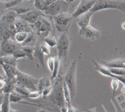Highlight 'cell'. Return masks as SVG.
Returning a JSON list of instances; mask_svg holds the SVG:
<instances>
[{"instance_id": "6da1fadb", "label": "cell", "mask_w": 125, "mask_h": 112, "mask_svg": "<svg viewBox=\"0 0 125 112\" xmlns=\"http://www.w3.org/2000/svg\"><path fill=\"white\" fill-rule=\"evenodd\" d=\"M63 81L64 76L62 74H58L53 81L52 91L51 94L45 98L48 99V101L51 104L59 109L67 104L63 94Z\"/></svg>"}, {"instance_id": "7a4b0ae2", "label": "cell", "mask_w": 125, "mask_h": 112, "mask_svg": "<svg viewBox=\"0 0 125 112\" xmlns=\"http://www.w3.org/2000/svg\"><path fill=\"white\" fill-rule=\"evenodd\" d=\"M71 37L68 32H63L57 39L56 48H57V56L59 58L61 62L63 63L64 67L66 65L67 56L70 45Z\"/></svg>"}, {"instance_id": "3957f363", "label": "cell", "mask_w": 125, "mask_h": 112, "mask_svg": "<svg viewBox=\"0 0 125 112\" xmlns=\"http://www.w3.org/2000/svg\"><path fill=\"white\" fill-rule=\"evenodd\" d=\"M109 9H115L125 13V2L123 0H95V2L90 10L93 13Z\"/></svg>"}, {"instance_id": "277c9868", "label": "cell", "mask_w": 125, "mask_h": 112, "mask_svg": "<svg viewBox=\"0 0 125 112\" xmlns=\"http://www.w3.org/2000/svg\"><path fill=\"white\" fill-rule=\"evenodd\" d=\"M76 69L77 59H75L70 63L66 73L64 76V81L70 90L71 101L74 99L76 94Z\"/></svg>"}, {"instance_id": "5b68a950", "label": "cell", "mask_w": 125, "mask_h": 112, "mask_svg": "<svg viewBox=\"0 0 125 112\" xmlns=\"http://www.w3.org/2000/svg\"><path fill=\"white\" fill-rule=\"evenodd\" d=\"M32 28L37 38L39 40H43L44 37L52 30V25L48 18H46V15H42L40 16L32 25Z\"/></svg>"}, {"instance_id": "8992f818", "label": "cell", "mask_w": 125, "mask_h": 112, "mask_svg": "<svg viewBox=\"0 0 125 112\" xmlns=\"http://www.w3.org/2000/svg\"><path fill=\"white\" fill-rule=\"evenodd\" d=\"M52 18L55 24L56 29L61 33L68 32L69 28L70 27V25L74 18L72 14L69 13L68 12L56 15Z\"/></svg>"}, {"instance_id": "52a82bcc", "label": "cell", "mask_w": 125, "mask_h": 112, "mask_svg": "<svg viewBox=\"0 0 125 112\" xmlns=\"http://www.w3.org/2000/svg\"><path fill=\"white\" fill-rule=\"evenodd\" d=\"M15 78L16 84L23 86L29 90L30 91L37 90L38 79L31 76V75L20 71L19 70H17Z\"/></svg>"}, {"instance_id": "ba28073f", "label": "cell", "mask_w": 125, "mask_h": 112, "mask_svg": "<svg viewBox=\"0 0 125 112\" xmlns=\"http://www.w3.org/2000/svg\"><path fill=\"white\" fill-rule=\"evenodd\" d=\"M69 5V4L62 0H57L47 6L42 11V12L47 16L53 17L56 15L67 12Z\"/></svg>"}, {"instance_id": "9c48e42d", "label": "cell", "mask_w": 125, "mask_h": 112, "mask_svg": "<svg viewBox=\"0 0 125 112\" xmlns=\"http://www.w3.org/2000/svg\"><path fill=\"white\" fill-rule=\"evenodd\" d=\"M78 34L81 37L87 40H96L99 39L101 35V32L98 29L91 26L90 25L83 28H80Z\"/></svg>"}, {"instance_id": "30bf717a", "label": "cell", "mask_w": 125, "mask_h": 112, "mask_svg": "<svg viewBox=\"0 0 125 112\" xmlns=\"http://www.w3.org/2000/svg\"><path fill=\"white\" fill-rule=\"evenodd\" d=\"M21 46V45L16 43L13 39H8L1 42L0 53L2 54V56L12 55V54Z\"/></svg>"}, {"instance_id": "8fae6325", "label": "cell", "mask_w": 125, "mask_h": 112, "mask_svg": "<svg viewBox=\"0 0 125 112\" xmlns=\"http://www.w3.org/2000/svg\"><path fill=\"white\" fill-rule=\"evenodd\" d=\"M95 2V0H81L80 3L73 12L72 15L73 18H78L82 14H84L90 11Z\"/></svg>"}, {"instance_id": "7c38bea8", "label": "cell", "mask_w": 125, "mask_h": 112, "mask_svg": "<svg viewBox=\"0 0 125 112\" xmlns=\"http://www.w3.org/2000/svg\"><path fill=\"white\" fill-rule=\"evenodd\" d=\"M42 15H45L42 11H40V10L34 8V9L31 10H29V12H25L23 14L19 15L18 18L23 20V21H26L29 24L33 25L37 21V19L40 16H42Z\"/></svg>"}, {"instance_id": "4fadbf2b", "label": "cell", "mask_w": 125, "mask_h": 112, "mask_svg": "<svg viewBox=\"0 0 125 112\" xmlns=\"http://www.w3.org/2000/svg\"><path fill=\"white\" fill-rule=\"evenodd\" d=\"M92 62L94 64V68L97 71H98L100 74L105 76H107V77H111L112 78H117L120 81V82L122 83L123 86H125V76H114L113 75L110 70H109V68L106 66H105L104 65H101V64H99L97 62H96L95 60L92 59Z\"/></svg>"}, {"instance_id": "5bb4252c", "label": "cell", "mask_w": 125, "mask_h": 112, "mask_svg": "<svg viewBox=\"0 0 125 112\" xmlns=\"http://www.w3.org/2000/svg\"><path fill=\"white\" fill-rule=\"evenodd\" d=\"M14 26L16 32H34L32 25L29 24L26 21L18 18L14 22Z\"/></svg>"}, {"instance_id": "9a60e30c", "label": "cell", "mask_w": 125, "mask_h": 112, "mask_svg": "<svg viewBox=\"0 0 125 112\" xmlns=\"http://www.w3.org/2000/svg\"><path fill=\"white\" fill-rule=\"evenodd\" d=\"M93 12L91 11H89L84 14L81 15L80 16L78 17L77 20V24L80 28H83L90 24V21L91 18L93 15Z\"/></svg>"}, {"instance_id": "2e32d148", "label": "cell", "mask_w": 125, "mask_h": 112, "mask_svg": "<svg viewBox=\"0 0 125 112\" xmlns=\"http://www.w3.org/2000/svg\"><path fill=\"white\" fill-rule=\"evenodd\" d=\"M18 18V15L12 10H7L1 16L0 19L4 21L5 23L10 25V24H13L15 20Z\"/></svg>"}, {"instance_id": "e0dca14e", "label": "cell", "mask_w": 125, "mask_h": 112, "mask_svg": "<svg viewBox=\"0 0 125 112\" xmlns=\"http://www.w3.org/2000/svg\"><path fill=\"white\" fill-rule=\"evenodd\" d=\"M34 9L32 7V6L28 3H26V4H18L10 8H8L7 10H12L14 11L18 15H21V14H23L26 12H29V10Z\"/></svg>"}, {"instance_id": "ac0fdd59", "label": "cell", "mask_w": 125, "mask_h": 112, "mask_svg": "<svg viewBox=\"0 0 125 112\" xmlns=\"http://www.w3.org/2000/svg\"><path fill=\"white\" fill-rule=\"evenodd\" d=\"M16 85V78L15 77L11 78H5V84L3 89L1 90L4 94H10L12 91L15 90Z\"/></svg>"}, {"instance_id": "d6986e66", "label": "cell", "mask_w": 125, "mask_h": 112, "mask_svg": "<svg viewBox=\"0 0 125 112\" xmlns=\"http://www.w3.org/2000/svg\"><path fill=\"white\" fill-rule=\"evenodd\" d=\"M103 65L111 68H125V62L124 59H116L110 62H102Z\"/></svg>"}, {"instance_id": "ffe728a7", "label": "cell", "mask_w": 125, "mask_h": 112, "mask_svg": "<svg viewBox=\"0 0 125 112\" xmlns=\"http://www.w3.org/2000/svg\"><path fill=\"white\" fill-rule=\"evenodd\" d=\"M0 65L2 67L3 70H4V73H5V76H6L7 78H11L15 77L16 71L18 70L17 67L7 65H4V64H1Z\"/></svg>"}, {"instance_id": "44dd1931", "label": "cell", "mask_w": 125, "mask_h": 112, "mask_svg": "<svg viewBox=\"0 0 125 112\" xmlns=\"http://www.w3.org/2000/svg\"><path fill=\"white\" fill-rule=\"evenodd\" d=\"M18 60L16 59L12 55H4L0 57V65L4 64L7 65L17 67Z\"/></svg>"}, {"instance_id": "7402d4cb", "label": "cell", "mask_w": 125, "mask_h": 112, "mask_svg": "<svg viewBox=\"0 0 125 112\" xmlns=\"http://www.w3.org/2000/svg\"><path fill=\"white\" fill-rule=\"evenodd\" d=\"M53 84V81H51V78L44 76L40 79H38V83H37V90L41 92V91L48 87H50Z\"/></svg>"}, {"instance_id": "603a6c76", "label": "cell", "mask_w": 125, "mask_h": 112, "mask_svg": "<svg viewBox=\"0 0 125 112\" xmlns=\"http://www.w3.org/2000/svg\"><path fill=\"white\" fill-rule=\"evenodd\" d=\"M29 33H31V32H16L15 33L14 36H13V40H14L16 43H18L22 45V44L24 43V41L26 40V38L28 37Z\"/></svg>"}, {"instance_id": "cb8c5ba5", "label": "cell", "mask_w": 125, "mask_h": 112, "mask_svg": "<svg viewBox=\"0 0 125 112\" xmlns=\"http://www.w3.org/2000/svg\"><path fill=\"white\" fill-rule=\"evenodd\" d=\"M10 109V102L9 99V94H4L3 100L0 104L1 112H9Z\"/></svg>"}, {"instance_id": "d4e9b609", "label": "cell", "mask_w": 125, "mask_h": 112, "mask_svg": "<svg viewBox=\"0 0 125 112\" xmlns=\"http://www.w3.org/2000/svg\"><path fill=\"white\" fill-rule=\"evenodd\" d=\"M26 98L23 97V95H20L18 92H17L15 90L12 91L9 94V99L10 103H21L23 100H24Z\"/></svg>"}, {"instance_id": "484cf974", "label": "cell", "mask_w": 125, "mask_h": 112, "mask_svg": "<svg viewBox=\"0 0 125 112\" xmlns=\"http://www.w3.org/2000/svg\"><path fill=\"white\" fill-rule=\"evenodd\" d=\"M42 40L50 48L55 47L56 45V43H57V39H56V37H55L54 34H51V33H49L46 37H45Z\"/></svg>"}, {"instance_id": "4316f807", "label": "cell", "mask_w": 125, "mask_h": 112, "mask_svg": "<svg viewBox=\"0 0 125 112\" xmlns=\"http://www.w3.org/2000/svg\"><path fill=\"white\" fill-rule=\"evenodd\" d=\"M54 67H53V70L51 73V81H53L55 78L57 76V75L59 74V67H60V65H61V61L59 59V58L56 56H54Z\"/></svg>"}, {"instance_id": "83f0119b", "label": "cell", "mask_w": 125, "mask_h": 112, "mask_svg": "<svg viewBox=\"0 0 125 112\" xmlns=\"http://www.w3.org/2000/svg\"><path fill=\"white\" fill-rule=\"evenodd\" d=\"M34 57H37L39 62H40L41 65L43 67V70H45V62H44V54L40 51L38 45L34 47Z\"/></svg>"}, {"instance_id": "f1b7e54d", "label": "cell", "mask_w": 125, "mask_h": 112, "mask_svg": "<svg viewBox=\"0 0 125 112\" xmlns=\"http://www.w3.org/2000/svg\"><path fill=\"white\" fill-rule=\"evenodd\" d=\"M21 48L26 53L28 56V59L29 60H34V47L31 45H21Z\"/></svg>"}, {"instance_id": "f546056e", "label": "cell", "mask_w": 125, "mask_h": 112, "mask_svg": "<svg viewBox=\"0 0 125 112\" xmlns=\"http://www.w3.org/2000/svg\"><path fill=\"white\" fill-rule=\"evenodd\" d=\"M14 90H15L17 92H18L20 95H23L25 98H29V95L30 92H31L27 88H26V87H24L23 86H21V85H18V84L15 85V87Z\"/></svg>"}, {"instance_id": "4dcf8cb0", "label": "cell", "mask_w": 125, "mask_h": 112, "mask_svg": "<svg viewBox=\"0 0 125 112\" xmlns=\"http://www.w3.org/2000/svg\"><path fill=\"white\" fill-rule=\"evenodd\" d=\"M63 94H64V101L66 103L67 105L71 104V97H70V90L64 81H63Z\"/></svg>"}, {"instance_id": "1f68e13d", "label": "cell", "mask_w": 125, "mask_h": 112, "mask_svg": "<svg viewBox=\"0 0 125 112\" xmlns=\"http://www.w3.org/2000/svg\"><path fill=\"white\" fill-rule=\"evenodd\" d=\"M12 56L16 59H23V58H27L28 59V56L26 54V53L21 48V46L18 48L13 54Z\"/></svg>"}, {"instance_id": "d6a6232c", "label": "cell", "mask_w": 125, "mask_h": 112, "mask_svg": "<svg viewBox=\"0 0 125 112\" xmlns=\"http://www.w3.org/2000/svg\"><path fill=\"white\" fill-rule=\"evenodd\" d=\"M38 46L40 49V51H42V53L44 54V55H47L48 56L50 54V52H51V48L47 45L45 44L44 42L42 43H40L38 44Z\"/></svg>"}, {"instance_id": "836d02e7", "label": "cell", "mask_w": 125, "mask_h": 112, "mask_svg": "<svg viewBox=\"0 0 125 112\" xmlns=\"http://www.w3.org/2000/svg\"><path fill=\"white\" fill-rule=\"evenodd\" d=\"M34 7L35 9L42 12L45 8V0H34Z\"/></svg>"}, {"instance_id": "e575fe53", "label": "cell", "mask_w": 125, "mask_h": 112, "mask_svg": "<svg viewBox=\"0 0 125 112\" xmlns=\"http://www.w3.org/2000/svg\"><path fill=\"white\" fill-rule=\"evenodd\" d=\"M110 72L116 76H125V68H111L108 67Z\"/></svg>"}, {"instance_id": "d590c367", "label": "cell", "mask_w": 125, "mask_h": 112, "mask_svg": "<svg viewBox=\"0 0 125 112\" xmlns=\"http://www.w3.org/2000/svg\"><path fill=\"white\" fill-rule=\"evenodd\" d=\"M54 61H55L54 56H49L47 59V66L51 73H52V72L53 70V67H54Z\"/></svg>"}, {"instance_id": "8d00e7d4", "label": "cell", "mask_w": 125, "mask_h": 112, "mask_svg": "<svg viewBox=\"0 0 125 112\" xmlns=\"http://www.w3.org/2000/svg\"><path fill=\"white\" fill-rule=\"evenodd\" d=\"M119 82L120 81L117 78H112V81H111V87L114 90V93H115L116 92V90L119 89Z\"/></svg>"}, {"instance_id": "74e56055", "label": "cell", "mask_w": 125, "mask_h": 112, "mask_svg": "<svg viewBox=\"0 0 125 112\" xmlns=\"http://www.w3.org/2000/svg\"><path fill=\"white\" fill-rule=\"evenodd\" d=\"M41 97V92L38 90H34V91H31L30 94L29 95L28 98L30 99H37Z\"/></svg>"}, {"instance_id": "f35d334b", "label": "cell", "mask_w": 125, "mask_h": 112, "mask_svg": "<svg viewBox=\"0 0 125 112\" xmlns=\"http://www.w3.org/2000/svg\"><path fill=\"white\" fill-rule=\"evenodd\" d=\"M8 26V24L5 23L4 21H2L1 19H0V43L1 41V34L3 32V31L7 28V26Z\"/></svg>"}, {"instance_id": "ab89813d", "label": "cell", "mask_w": 125, "mask_h": 112, "mask_svg": "<svg viewBox=\"0 0 125 112\" xmlns=\"http://www.w3.org/2000/svg\"><path fill=\"white\" fill-rule=\"evenodd\" d=\"M5 84V78H3L1 76H0V91L3 89Z\"/></svg>"}, {"instance_id": "60d3db41", "label": "cell", "mask_w": 125, "mask_h": 112, "mask_svg": "<svg viewBox=\"0 0 125 112\" xmlns=\"http://www.w3.org/2000/svg\"><path fill=\"white\" fill-rule=\"evenodd\" d=\"M68 106V110L67 112H78V110L75 108H74L73 106H71V104H69L67 105Z\"/></svg>"}, {"instance_id": "b9f144b4", "label": "cell", "mask_w": 125, "mask_h": 112, "mask_svg": "<svg viewBox=\"0 0 125 112\" xmlns=\"http://www.w3.org/2000/svg\"><path fill=\"white\" fill-rule=\"evenodd\" d=\"M67 110H68V106H67V104H66V105H64V106H62L60 108L61 112H67Z\"/></svg>"}, {"instance_id": "7bdbcfd3", "label": "cell", "mask_w": 125, "mask_h": 112, "mask_svg": "<svg viewBox=\"0 0 125 112\" xmlns=\"http://www.w3.org/2000/svg\"><path fill=\"white\" fill-rule=\"evenodd\" d=\"M57 1V0H45V7H46L47 6H48L49 4H52L53 2H54V1Z\"/></svg>"}, {"instance_id": "ee69618b", "label": "cell", "mask_w": 125, "mask_h": 112, "mask_svg": "<svg viewBox=\"0 0 125 112\" xmlns=\"http://www.w3.org/2000/svg\"><path fill=\"white\" fill-rule=\"evenodd\" d=\"M3 98H4V93L1 91H0V104H1V101L3 100Z\"/></svg>"}, {"instance_id": "f6af8a7d", "label": "cell", "mask_w": 125, "mask_h": 112, "mask_svg": "<svg viewBox=\"0 0 125 112\" xmlns=\"http://www.w3.org/2000/svg\"><path fill=\"white\" fill-rule=\"evenodd\" d=\"M62 1H65L66 3H67V4H70L73 1H75V0H62Z\"/></svg>"}, {"instance_id": "bcb514c9", "label": "cell", "mask_w": 125, "mask_h": 112, "mask_svg": "<svg viewBox=\"0 0 125 112\" xmlns=\"http://www.w3.org/2000/svg\"><path fill=\"white\" fill-rule=\"evenodd\" d=\"M37 112H48L47 109H44V108H43V109H40V110H39Z\"/></svg>"}, {"instance_id": "7dc6e473", "label": "cell", "mask_w": 125, "mask_h": 112, "mask_svg": "<svg viewBox=\"0 0 125 112\" xmlns=\"http://www.w3.org/2000/svg\"><path fill=\"white\" fill-rule=\"evenodd\" d=\"M9 112H19L18 110H15V109H11L10 108V111Z\"/></svg>"}, {"instance_id": "c3c4849f", "label": "cell", "mask_w": 125, "mask_h": 112, "mask_svg": "<svg viewBox=\"0 0 125 112\" xmlns=\"http://www.w3.org/2000/svg\"><path fill=\"white\" fill-rule=\"evenodd\" d=\"M125 22H124V23H122V26H123V29H125Z\"/></svg>"}, {"instance_id": "681fc988", "label": "cell", "mask_w": 125, "mask_h": 112, "mask_svg": "<svg viewBox=\"0 0 125 112\" xmlns=\"http://www.w3.org/2000/svg\"><path fill=\"white\" fill-rule=\"evenodd\" d=\"M25 1H30V0H25Z\"/></svg>"}, {"instance_id": "f907efd6", "label": "cell", "mask_w": 125, "mask_h": 112, "mask_svg": "<svg viewBox=\"0 0 125 112\" xmlns=\"http://www.w3.org/2000/svg\"><path fill=\"white\" fill-rule=\"evenodd\" d=\"M0 112H1V110H0Z\"/></svg>"}, {"instance_id": "816d5d0a", "label": "cell", "mask_w": 125, "mask_h": 112, "mask_svg": "<svg viewBox=\"0 0 125 112\" xmlns=\"http://www.w3.org/2000/svg\"><path fill=\"white\" fill-rule=\"evenodd\" d=\"M0 67H1V65H0Z\"/></svg>"}]
</instances>
